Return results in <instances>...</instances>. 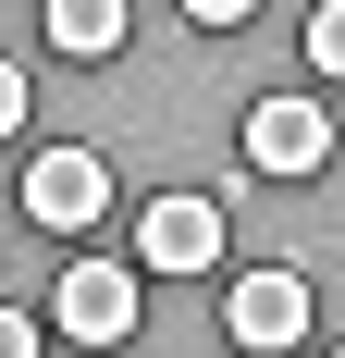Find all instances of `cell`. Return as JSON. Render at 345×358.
<instances>
[{
    "label": "cell",
    "mask_w": 345,
    "mask_h": 358,
    "mask_svg": "<svg viewBox=\"0 0 345 358\" xmlns=\"http://www.w3.org/2000/svg\"><path fill=\"white\" fill-rule=\"evenodd\" d=\"M222 334H235L247 358L309 346V285H296V272H235V296H222Z\"/></svg>",
    "instance_id": "7a4b0ae2"
},
{
    "label": "cell",
    "mask_w": 345,
    "mask_h": 358,
    "mask_svg": "<svg viewBox=\"0 0 345 358\" xmlns=\"http://www.w3.org/2000/svg\"><path fill=\"white\" fill-rule=\"evenodd\" d=\"M124 37H136V0H50V50H74V62H99Z\"/></svg>",
    "instance_id": "8992f818"
},
{
    "label": "cell",
    "mask_w": 345,
    "mask_h": 358,
    "mask_svg": "<svg viewBox=\"0 0 345 358\" xmlns=\"http://www.w3.org/2000/svg\"><path fill=\"white\" fill-rule=\"evenodd\" d=\"M296 50H309V62H321V87H333V74H345V0H309Z\"/></svg>",
    "instance_id": "52a82bcc"
},
{
    "label": "cell",
    "mask_w": 345,
    "mask_h": 358,
    "mask_svg": "<svg viewBox=\"0 0 345 358\" xmlns=\"http://www.w3.org/2000/svg\"><path fill=\"white\" fill-rule=\"evenodd\" d=\"M13 185H25V222H50V235H87L111 210V161L99 148H37Z\"/></svg>",
    "instance_id": "6da1fadb"
},
{
    "label": "cell",
    "mask_w": 345,
    "mask_h": 358,
    "mask_svg": "<svg viewBox=\"0 0 345 358\" xmlns=\"http://www.w3.org/2000/svg\"><path fill=\"white\" fill-rule=\"evenodd\" d=\"M136 259L148 272H222V198H148Z\"/></svg>",
    "instance_id": "5b68a950"
},
{
    "label": "cell",
    "mask_w": 345,
    "mask_h": 358,
    "mask_svg": "<svg viewBox=\"0 0 345 358\" xmlns=\"http://www.w3.org/2000/svg\"><path fill=\"white\" fill-rule=\"evenodd\" d=\"M185 13H198V25H247L259 0H185Z\"/></svg>",
    "instance_id": "30bf717a"
},
{
    "label": "cell",
    "mask_w": 345,
    "mask_h": 358,
    "mask_svg": "<svg viewBox=\"0 0 345 358\" xmlns=\"http://www.w3.org/2000/svg\"><path fill=\"white\" fill-rule=\"evenodd\" d=\"M247 161H259V173H321V161H333V111L321 99H259L247 111Z\"/></svg>",
    "instance_id": "277c9868"
},
{
    "label": "cell",
    "mask_w": 345,
    "mask_h": 358,
    "mask_svg": "<svg viewBox=\"0 0 345 358\" xmlns=\"http://www.w3.org/2000/svg\"><path fill=\"white\" fill-rule=\"evenodd\" d=\"M50 309H62V334H74V346H124L148 296H136V272H124V259H74Z\"/></svg>",
    "instance_id": "3957f363"
},
{
    "label": "cell",
    "mask_w": 345,
    "mask_h": 358,
    "mask_svg": "<svg viewBox=\"0 0 345 358\" xmlns=\"http://www.w3.org/2000/svg\"><path fill=\"white\" fill-rule=\"evenodd\" d=\"M25 111H37V87H25V62H0V136H25Z\"/></svg>",
    "instance_id": "ba28073f"
},
{
    "label": "cell",
    "mask_w": 345,
    "mask_h": 358,
    "mask_svg": "<svg viewBox=\"0 0 345 358\" xmlns=\"http://www.w3.org/2000/svg\"><path fill=\"white\" fill-rule=\"evenodd\" d=\"M0 358H37V322H25V309H0Z\"/></svg>",
    "instance_id": "9c48e42d"
}]
</instances>
